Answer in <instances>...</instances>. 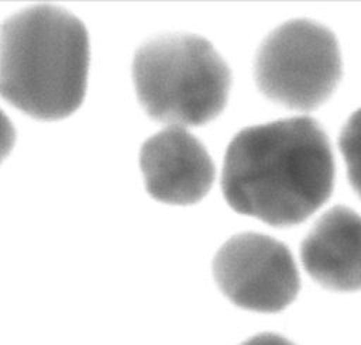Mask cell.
<instances>
[{"label": "cell", "instance_id": "cell-1", "mask_svg": "<svg viewBox=\"0 0 361 345\" xmlns=\"http://www.w3.org/2000/svg\"><path fill=\"white\" fill-rule=\"evenodd\" d=\"M333 183L329 138L307 115L247 127L224 155L221 189L227 204L274 227L306 220L330 197Z\"/></svg>", "mask_w": 361, "mask_h": 345}, {"label": "cell", "instance_id": "cell-2", "mask_svg": "<svg viewBox=\"0 0 361 345\" xmlns=\"http://www.w3.org/2000/svg\"><path fill=\"white\" fill-rule=\"evenodd\" d=\"M89 37L82 21L55 6H34L0 27V96L47 121L75 113L83 101Z\"/></svg>", "mask_w": 361, "mask_h": 345}, {"label": "cell", "instance_id": "cell-3", "mask_svg": "<svg viewBox=\"0 0 361 345\" xmlns=\"http://www.w3.org/2000/svg\"><path fill=\"white\" fill-rule=\"evenodd\" d=\"M131 75L141 107L165 127L190 128L214 120L231 84L228 65L216 48L186 32L147 39L134 54Z\"/></svg>", "mask_w": 361, "mask_h": 345}, {"label": "cell", "instance_id": "cell-4", "mask_svg": "<svg viewBox=\"0 0 361 345\" xmlns=\"http://www.w3.org/2000/svg\"><path fill=\"white\" fill-rule=\"evenodd\" d=\"M334 34L320 23L295 18L271 31L254 61V77L268 99L299 111L322 106L341 77Z\"/></svg>", "mask_w": 361, "mask_h": 345}, {"label": "cell", "instance_id": "cell-5", "mask_svg": "<svg viewBox=\"0 0 361 345\" xmlns=\"http://www.w3.org/2000/svg\"><path fill=\"white\" fill-rule=\"evenodd\" d=\"M212 272L219 290L237 307L279 313L300 290V275L289 248L265 234L241 232L216 252Z\"/></svg>", "mask_w": 361, "mask_h": 345}, {"label": "cell", "instance_id": "cell-6", "mask_svg": "<svg viewBox=\"0 0 361 345\" xmlns=\"http://www.w3.org/2000/svg\"><path fill=\"white\" fill-rule=\"evenodd\" d=\"M140 169L148 194L166 204L200 201L214 180V165L204 145L183 127H164L140 149Z\"/></svg>", "mask_w": 361, "mask_h": 345}, {"label": "cell", "instance_id": "cell-7", "mask_svg": "<svg viewBox=\"0 0 361 345\" xmlns=\"http://www.w3.org/2000/svg\"><path fill=\"white\" fill-rule=\"evenodd\" d=\"M306 273L331 291L361 290V215L344 206L323 213L300 244Z\"/></svg>", "mask_w": 361, "mask_h": 345}, {"label": "cell", "instance_id": "cell-8", "mask_svg": "<svg viewBox=\"0 0 361 345\" xmlns=\"http://www.w3.org/2000/svg\"><path fill=\"white\" fill-rule=\"evenodd\" d=\"M338 144L347 166L348 180L361 197V108L354 111L341 128Z\"/></svg>", "mask_w": 361, "mask_h": 345}, {"label": "cell", "instance_id": "cell-9", "mask_svg": "<svg viewBox=\"0 0 361 345\" xmlns=\"http://www.w3.org/2000/svg\"><path fill=\"white\" fill-rule=\"evenodd\" d=\"M16 142V131L8 117L0 108V163L8 156Z\"/></svg>", "mask_w": 361, "mask_h": 345}, {"label": "cell", "instance_id": "cell-10", "mask_svg": "<svg viewBox=\"0 0 361 345\" xmlns=\"http://www.w3.org/2000/svg\"><path fill=\"white\" fill-rule=\"evenodd\" d=\"M240 345H298V344L292 342L286 337L276 332H259L247 338Z\"/></svg>", "mask_w": 361, "mask_h": 345}]
</instances>
